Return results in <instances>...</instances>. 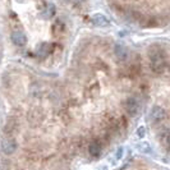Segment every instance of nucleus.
I'll return each mask as SVG.
<instances>
[{
    "label": "nucleus",
    "mask_w": 170,
    "mask_h": 170,
    "mask_svg": "<svg viewBox=\"0 0 170 170\" xmlns=\"http://www.w3.org/2000/svg\"><path fill=\"white\" fill-rule=\"evenodd\" d=\"M165 56L162 51L154 50L150 53V66L155 73H162L165 69Z\"/></svg>",
    "instance_id": "nucleus-1"
},
{
    "label": "nucleus",
    "mask_w": 170,
    "mask_h": 170,
    "mask_svg": "<svg viewBox=\"0 0 170 170\" xmlns=\"http://www.w3.org/2000/svg\"><path fill=\"white\" fill-rule=\"evenodd\" d=\"M17 150V142L13 137H4L2 139V151L5 155H12Z\"/></svg>",
    "instance_id": "nucleus-2"
},
{
    "label": "nucleus",
    "mask_w": 170,
    "mask_h": 170,
    "mask_svg": "<svg viewBox=\"0 0 170 170\" xmlns=\"http://www.w3.org/2000/svg\"><path fill=\"white\" fill-rule=\"evenodd\" d=\"M54 14H55V5L53 3L46 4V7L41 10V17L45 18V19H50Z\"/></svg>",
    "instance_id": "nucleus-8"
},
{
    "label": "nucleus",
    "mask_w": 170,
    "mask_h": 170,
    "mask_svg": "<svg viewBox=\"0 0 170 170\" xmlns=\"http://www.w3.org/2000/svg\"><path fill=\"white\" fill-rule=\"evenodd\" d=\"M12 41L15 46H24L27 44V36L23 31L17 29V31L12 32Z\"/></svg>",
    "instance_id": "nucleus-5"
},
{
    "label": "nucleus",
    "mask_w": 170,
    "mask_h": 170,
    "mask_svg": "<svg viewBox=\"0 0 170 170\" xmlns=\"http://www.w3.org/2000/svg\"><path fill=\"white\" fill-rule=\"evenodd\" d=\"M88 154L92 157H99L101 154V144L99 142H92L88 146Z\"/></svg>",
    "instance_id": "nucleus-9"
},
{
    "label": "nucleus",
    "mask_w": 170,
    "mask_h": 170,
    "mask_svg": "<svg viewBox=\"0 0 170 170\" xmlns=\"http://www.w3.org/2000/svg\"><path fill=\"white\" fill-rule=\"evenodd\" d=\"M124 109L131 117H134L139 111V102L136 97H128L124 102Z\"/></svg>",
    "instance_id": "nucleus-3"
},
{
    "label": "nucleus",
    "mask_w": 170,
    "mask_h": 170,
    "mask_svg": "<svg viewBox=\"0 0 170 170\" xmlns=\"http://www.w3.org/2000/svg\"><path fill=\"white\" fill-rule=\"evenodd\" d=\"M165 118V110L160 106H154L150 111V120L152 123H159Z\"/></svg>",
    "instance_id": "nucleus-4"
},
{
    "label": "nucleus",
    "mask_w": 170,
    "mask_h": 170,
    "mask_svg": "<svg viewBox=\"0 0 170 170\" xmlns=\"http://www.w3.org/2000/svg\"><path fill=\"white\" fill-rule=\"evenodd\" d=\"M137 134H138V137H143L144 136V128L143 127H141V128L137 131Z\"/></svg>",
    "instance_id": "nucleus-11"
},
{
    "label": "nucleus",
    "mask_w": 170,
    "mask_h": 170,
    "mask_svg": "<svg viewBox=\"0 0 170 170\" xmlns=\"http://www.w3.org/2000/svg\"><path fill=\"white\" fill-rule=\"evenodd\" d=\"M49 51H50V45L46 44V42H42V44H40L37 47V54L40 56H46Z\"/></svg>",
    "instance_id": "nucleus-10"
},
{
    "label": "nucleus",
    "mask_w": 170,
    "mask_h": 170,
    "mask_svg": "<svg viewBox=\"0 0 170 170\" xmlns=\"http://www.w3.org/2000/svg\"><path fill=\"white\" fill-rule=\"evenodd\" d=\"M114 54L115 56H117V59L119 60V62H124V60L128 58V49H127L125 45L123 44H117L114 47Z\"/></svg>",
    "instance_id": "nucleus-6"
},
{
    "label": "nucleus",
    "mask_w": 170,
    "mask_h": 170,
    "mask_svg": "<svg viewBox=\"0 0 170 170\" xmlns=\"http://www.w3.org/2000/svg\"><path fill=\"white\" fill-rule=\"evenodd\" d=\"M91 22H92V24H95L96 27H106L110 24L107 17H105L104 14H93L92 18H91Z\"/></svg>",
    "instance_id": "nucleus-7"
},
{
    "label": "nucleus",
    "mask_w": 170,
    "mask_h": 170,
    "mask_svg": "<svg viewBox=\"0 0 170 170\" xmlns=\"http://www.w3.org/2000/svg\"><path fill=\"white\" fill-rule=\"evenodd\" d=\"M169 147H170V139H169Z\"/></svg>",
    "instance_id": "nucleus-12"
}]
</instances>
